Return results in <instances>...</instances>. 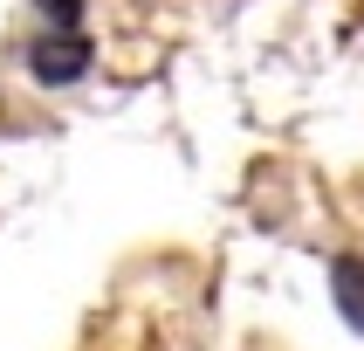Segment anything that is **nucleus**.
I'll return each mask as SVG.
<instances>
[{"label":"nucleus","instance_id":"obj_1","mask_svg":"<svg viewBox=\"0 0 364 351\" xmlns=\"http://www.w3.org/2000/svg\"><path fill=\"white\" fill-rule=\"evenodd\" d=\"M90 62H97V48H90V35H76V28H41V35L28 41V76L48 83V90L82 83Z\"/></svg>","mask_w":364,"mask_h":351},{"label":"nucleus","instance_id":"obj_2","mask_svg":"<svg viewBox=\"0 0 364 351\" xmlns=\"http://www.w3.org/2000/svg\"><path fill=\"white\" fill-rule=\"evenodd\" d=\"M330 296L344 310V324L364 330V255H337V262H330Z\"/></svg>","mask_w":364,"mask_h":351},{"label":"nucleus","instance_id":"obj_3","mask_svg":"<svg viewBox=\"0 0 364 351\" xmlns=\"http://www.w3.org/2000/svg\"><path fill=\"white\" fill-rule=\"evenodd\" d=\"M41 14H48V28H76L82 21V0H35Z\"/></svg>","mask_w":364,"mask_h":351}]
</instances>
